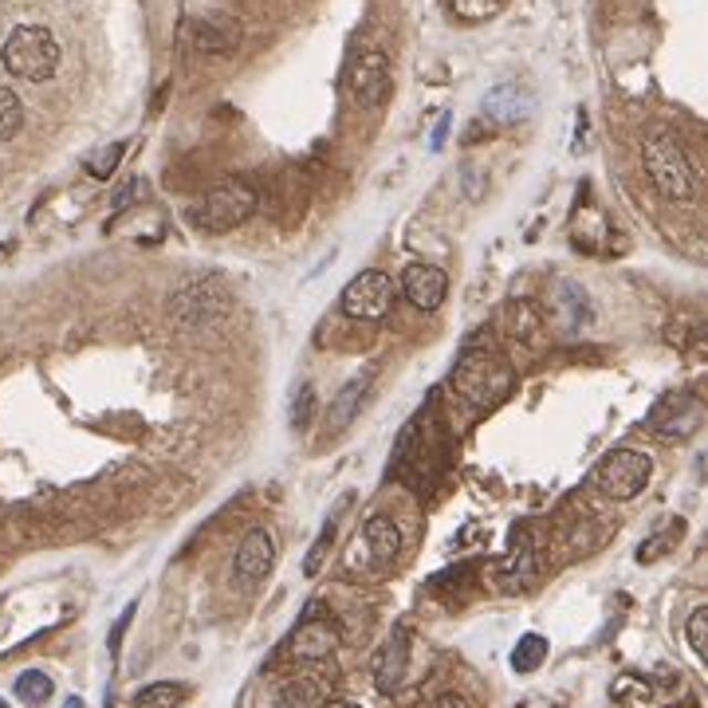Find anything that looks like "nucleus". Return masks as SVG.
Segmentation results:
<instances>
[{"instance_id": "obj_1", "label": "nucleus", "mask_w": 708, "mask_h": 708, "mask_svg": "<svg viewBox=\"0 0 708 708\" xmlns=\"http://www.w3.org/2000/svg\"><path fill=\"white\" fill-rule=\"evenodd\" d=\"M642 166L654 189L669 201H693L697 194V169H693L689 154H685L681 138L673 131H654L642 142Z\"/></svg>"}, {"instance_id": "obj_2", "label": "nucleus", "mask_w": 708, "mask_h": 708, "mask_svg": "<svg viewBox=\"0 0 708 708\" xmlns=\"http://www.w3.org/2000/svg\"><path fill=\"white\" fill-rule=\"evenodd\" d=\"M452 389L477 409H492L512 394V366L492 351H465L452 371Z\"/></svg>"}, {"instance_id": "obj_3", "label": "nucleus", "mask_w": 708, "mask_h": 708, "mask_svg": "<svg viewBox=\"0 0 708 708\" xmlns=\"http://www.w3.org/2000/svg\"><path fill=\"white\" fill-rule=\"evenodd\" d=\"M9 75L24 83H44L60 71V40L48 32L44 24H20L12 28V35L4 40V52H0Z\"/></svg>"}, {"instance_id": "obj_4", "label": "nucleus", "mask_w": 708, "mask_h": 708, "mask_svg": "<svg viewBox=\"0 0 708 708\" xmlns=\"http://www.w3.org/2000/svg\"><path fill=\"white\" fill-rule=\"evenodd\" d=\"M252 212H257V189L248 186V181L229 177V181H221L217 189H209L205 201L194 205L189 221H194V229L221 237V232H232L237 225H244Z\"/></svg>"}, {"instance_id": "obj_5", "label": "nucleus", "mask_w": 708, "mask_h": 708, "mask_svg": "<svg viewBox=\"0 0 708 708\" xmlns=\"http://www.w3.org/2000/svg\"><path fill=\"white\" fill-rule=\"evenodd\" d=\"M649 477H654V460L642 449H614L598 460L594 469V485L611 500H634V496L646 492Z\"/></svg>"}, {"instance_id": "obj_6", "label": "nucleus", "mask_w": 708, "mask_h": 708, "mask_svg": "<svg viewBox=\"0 0 708 708\" xmlns=\"http://www.w3.org/2000/svg\"><path fill=\"white\" fill-rule=\"evenodd\" d=\"M229 292L217 280H189L186 288H177L169 300V315L181 327H217L229 315Z\"/></svg>"}, {"instance_id": "obj_7", "label": "nucleus", "mask_w": 708, "mask_h": 708, "mask_svg": "<svg viewBox=\"0 0 708 708\" xmlns=\"http://www.w3.org/2000/svg\"><path fill=\"white\" fill-rule=\"evenodd\" d=\"M394 300H398V288L386 272L371 268V272H358L351 283L343 288V315L346 319H363V323H382V319L394 311Z\"/></svg>"}, {"instance_id": "obj_8", "label": "nucleus", "mask_w": 708, "mask_h": 708, "mask_svg": "<svg viewBox=\"0 0 708 708\" xmlns=\"http://www.w3.org/2000/svg\"><path fill=\"white\" fill-rule=\"evenodd\" d=\"M389 55L382 48H366V52L354 55L351 71H346V87H351V98L358 106H382L389 95Z\"/></svg>"}, {"instance_id": "obj_9", "label": "nucleus", "mask_w": 708, "mask_h": 708, "mask_svg": "<svg viewBox=\"0 0 708 708\" xmlns=\"http://www.w3.org/2000/svg\"><path fill=\"white\" fill-rule=\"evenodd\" d=\"M272 563H275V535L268 528H252L240 540L237 555H232V583L240 591H257L268 579V571H272Z\"/></svg>"}, {"instance_id": "obj_10", "label": "nucleus", "mask_w": 708, "mask_h": 708, "mask_svg": "<svg viewBox=\"0 0 708 708\" xmlns=\"http://www.w3.org/2000/svg\"><path fill=\"white\" fill-rule=\"evenodd\" d=\"M700 417H705L700 398L697 394H689V389H681V394H669V398L657 402L646 425L657 437H689L700 429Z\"/></svg>"}, {"instance_id": "obj_11", "label": "nucleus", "mask_w": 708, "mask_h": 708, "mask_svg": "<svg viewBox=\"0 0 708 708\" xmlns=\"http://www.w3.org/2000/svg\"><path fill=\"white\" fill-rule=\"evenodd\" d=\"M335 649H339V626L319 614V602H311L303 622L292 634V657H300V662H323Z\"/></svg>"}, {"instance_id": "obj_12", "label": "nucleus", "mask_w": 708, "mask_h": 708, "mask_svg": "<svg viewBox=\"0 0 708 708\" xmlns=\"http://www.w3.org/2000/svg\"><path fill=\"white\" fill-rule=\"evenodd\" d=\"M406 673H409V629L398 626L386 637V646H382L378 662H374V685H378L382 697H394L406 685Z\"/></svg>"}, {"instance_id": "obj_13", "label": "nucleus", "mask_w": 708, "mask_h": 708, "mask_svg": "<svg viewBox=\"0 0 708 708\" xmlns=\"http://www.w3.org/2000/svg\"><path fill=\"white\" fill-rule=\"evenodd\" d=\"M402 295L417 311H437L445 303V295H449V275L437 264H409L402 272Z\"/></svg>"}, {"instance_id": "obj_14", "label": "nucleus", "mask_w": 708, "mask_h": 708, "mask_svg": "<svg viewBox=\"0 0 708 708\" xmlns=\"http://www.w3.org/2000/svg\"><path fill=\"white\" fill-rule=\"evenodd\" d=\"M358 543H363L371 571H389V566H394V559H398V551H402V531H398V523L389 520V516L378 512V516H371V520L363 523V531H358Z\"/></svg>"}, {"instance_id": "obj_15", "label": "nucleus", "mask_w": 708, "mask_h": 708, "mask_svg": "<svg viewBox=\"0 0 708 708\" xmlns=\"http://www.w3.org/2000/svg\"><path fill=\"white\" fill-rule=\"evenodd\" d=\"M378 378V363L363 366V371L354 374L351 382H346L343 389L335 394V402H331V414H327V425L331 434H339V429H346V425L354 421V414H358V406H363L366 389H371V382Z\"/></svg>"}, {"instance_id": "obj_16", "label": "nucleus", "mask_w": 708, "mask_h": 708, "mask_svg": "<svg viewBox=\"0 0 708 708\" xmlns=\"http://www.w3.org/2000/svg\"><path fill=\"white\" fill-rule=\"evenodd\" d=\"M531 579H535V551H531L528 535H520V540L512 543V551H508L504 566H500V583H504L508 591H520Z\"/></svg>"}, {"instance_id": "obj_17", "label": "nucleus", "mask_w": 708, "mask_h": 708, "mask_svg": "<svg viewBox=\"0 0 708 708\" xmlns=\"http://www.w3.org/2000/svg\"><path fill=\"white\" fill-rule=\"evenodd\" d=\"M485 115L500 126L520 123V118L528 115V95H523L520 87H496L492 95L485 98Z\"/></svg>"}, {"instance_id": "obj_18", "label": "nucleus", "mask_w": 708, "mask_h": 708, "mask_svg": "<svg viewBox=\"0 0 708 708\" xmlns=\"http://www.w3.org/2000/svg\"><path fill=\"white\" fill-rule=\"evenodd\" d=\"M189 700V685L181 681H154L134 693V708H181Z\"/></svg>"}, {"instance_id": "obj_19", "label": "nucleus", "mask_w": 708, "mask_h": 708, "mask_svg": "<svg viewBox=\"0 0 708 708\" xmlns=\"http://www.w3.org/2000/svg\"><path fill=\"white\" fill-rule=\"evenodd\" d=\"M441 4L452 20H460V24H480V20L508 9V0H441Z\"/></svg>"}, {"instance_id": "obj_20", "label": "nucleus", "mask_w": 708, "mask_h": 708, "mask_svg": "<svg viewBox=\"0 0 708 708\" xmlns=\"http://www.w3.org/2000/svg\"><path fill=\"white\" fill-rule=\"evenodd\" d=\"M548 657V637L543 634H523L512 649V669L516 673H535Z\"/></svg>"}, {"instance_id": "obj_21", "label": "nucleus", "mask_w": 708, "mask_h": 708, "mask_svg": "<svg viewBox=\"0 0 708 708\" xmlns=\"http://www.w3.org/2000/svg\"><path fill=\"white\" fill-rule=\"evenodd\" d=\"M55 693V685H52V677H48L44 669H24L17 677V697L24 700V705H44L48 697Z\"/></svg>"}, {"instance_id": "obj_22", "label": "nucleus", "mask_w": 708, "mask_h": 708, "mask_svg": "<svg viewBox=\"0 0 708 708\" xmlns=\"http://www.w3.org/2000/svg\"><path fill=\"white\" fill-rule=\"evenodd\" d=\"M335 531H339V512L331 516L323 528H319V535H315V543H311V551H308V559H303V575L308 579H315L319 571H323V559H327V551H331V543H335Z\"/></svg>"}, {"instance_id": "obj_23", "label": "nucleus", "mask_w": 708, "mask_h": 708, "mask_svg": "<svg viewBox=\"0 0 708 708\" xmlns=\"http://www.w3.org/2000/svg\"><path fill=\"white\" fill-rule=\"evenodd\" d=\"M315 685L303 681V677H292V681H283L272 697V708H311L315 705Z\"/></svg>"}, {"instance_id": "obj_24", "label": "nucleus", "mask_w": 708, "mask_h": 708, "mask_svg": "<svg viewBox=\"0 0 708 708\" xmlns=\"http://www.w3.org/2000/svg\"><path fill=\"white\" fill-rule=\"evenodd\" d=\"M24 126V103L17 98V91L0 87V142H12Z\"/></svg>"}, {"instance_id": "obj_25", "label": "nucleus", "mask_w": 708, "mask_h": 708, "mask_svg": "<svg viewBox=\"0 0 708 708\" xmlns=\"http://www.w3.org/2000/svg\"><path fill=\"white\" fill-rule=\"evenodd\" d=\"M681 523H673V528H665V531H657V535H649L642 548H637V563H657L662 555H669L673 551V543L681 540Z\"/></svg>"}, {"instance_id": "obj_26", "label": "nucleus", "mask_w": 708, "mask_h": 708, "mask_svg": "<svg viewBox=\"0 0 708 708\" xmlns=\"http://www.w3.org/2000/svg\"><path fill=\"white\" fill-rule=\"evenodd\" d=\"M311 421H315V389L300 386V398H295V406H292V425L295 429H308Z\"/></svg>"}, {"instance_id": "obj_27", "label": "nucleus", "mask_w": 708, "mask_h": 708, "mask_svg": "<svg viewBox=\"0 0 708 708\" xmlns=\"http://www.w3.org/2000/svg\"><path fill=\"white\" fill-rule=\"evenodd\" d=\"M685 634H689V646L697 657H705V634H708V611L705 606H697L689 618V626H685Z\"/></svg>"}, {"instance_id": "obj_28", "label": "nucleus", "mask_w": 708, "mask_h": 708, "mask_svg": "<svg viewBox=\"0 0 708 708\" xmlns=\"http://www.w3.org/2000/svg\"><path fill=\"white\" fill-rule=\"evenodd\" d=\"M118 158H123V142H115V146H106L103 154H95L91 158V177H111L115 174V166H118Z\"/></svg>"}, {"instance_id": "obj_29", "label": "nucleus", "mask_w": 708, "mask_h": 708, "mask_svg": "<svg viewBox=\"0 0 708 708\" xmlns=\"http://www.w3.org/2000/svg\"><path fill=\"white\" fill-rule=\"evenodd\" d=\"M197 44L209 48V52H229L232 35H217L212 32V24H197Z\"/></svg>"}, {"instance_id": "obj_30", "label": "nucleus", "mask_w": 708, "mask_h": 708, "mask_svg": "<svg viewBox=\"0 0 708 708\" xmlns=\"http://www.w3.org/2000/svg\"><path fill=\"white\" fill-rule=\"evenodd\" d=\"M131 618H134V602L123 611V618L115 622V629H111V654H118V646H123V634H126V626H131Z\"/></svg>"}, {"instance_id": "obj_31", "label": "nucleus", "mask_w": 708, "mask_h": 708, "mask_svg": "<svg viewBox=\"0 0 708 708\" xmlns=\"http://www.w3.org/2000/svg\"><path fill=\"white\" fill-rule=\"evenodd\" d=\"M434 708H472V705L460 697V693H441V697L434 700Z\"/></svg>"}, {"instance_id": "obj_32", "label": "nucleus", "mask_w": 708, "mask_h": 708, "mask_svg": "<svg viewBox=\"0 0 708 708\" xmlns=\"http://www.w3.org/2000/svg\"><path fill=\"white\" fill-rule=\"evenodd\" d=\"M63 708H87V705H83L80 697H67V700H63Z\"/></svg>"}, {"instance_id": "obj_33", "label": "nucleus", "mask_w": 708, "mask_h": 708, "mask_svg": "<svg viewBox=\"0 0 708 708\" xmlns=\"http://www.w3.org/2000/svg\"><path fill=\"white\" fill-rule=\"evenodd\" d=\"M327 708H363V705H351V700H335V705H327Z\"/></svg>"}, {"instance_id": "obj_34", "label": "nucleus", "mask_w": 708, "mask_h": 708, "mask_svg": "<svg viewBox=\"0 0 708 708\" xmlns=\"http://www.w3.org/2000/svg\"><path fill=\"white\" fill-rule=\"evenodd\" d=\"M0 708H9V705H4V700H0Z\"/></svg>"}]
</instances>
